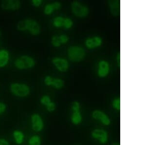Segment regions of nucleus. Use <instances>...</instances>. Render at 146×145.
<instances>
[{
    "label": "nucleus",
    "mask_w": 146,
    "mask_h": 145,
    "mask_svg": "<svg viewBox=\"0 0 146 145\" xmlns=\"http://www.w3.org/2000/svg\"><path fill=\"white\" fill-rule=\"evenodd\" d=\"M16 27L19 31H27L32 36H37L40 33V26L39 23L32 19L21 20L17 23Z\"/></svg>",
    "instance_id": "f257e3e1"
},
{
    "label": "nucleus",
    "mask_w": 146,
    "mask_h": 145,
    "mask_svg": "<svg viewBox=\"0 0 146 145\" xmlns=\"http://www.w3.org/2000/svg\"><path fill=\"white\" fill-rule=\"evenodd\" d=\"M9 89L12 95L19 98L27 97L31 92L29 86L26 84L22 83H12L10 85Z\"/></svg>",
    "instance_id": "f03ea898"
},
{
    "label": "nucleus",
    "mask_w": 146,
    "mask_h": 145,
    "mask_svg": "<svg viewBox=\"0 0 146 145\" xmlns=\"http://www.w3.org/2000/svg\"><path fill=\"white\" fill-rule=\"evenodd\" d=\"M35 60L29 55H23L15 60L14 65L19 70H23L31 69L35 67Z\"/></svg>",
    "instance_id": "7ed1b4c3"
},
{
    "label": "nucleus",
    "mask_w": 146,
    "mask_h": 145,
    "mask_svg": "<svg viewBox=\"0 0 146 145\" xmlns=\"http://www.w3.org/2000/svg\"><path fill=\"white\" fill-rule=\"evenodd\" d=\"M68 55L69 59L72 62H80L85 57V51L81 47L72 46L68 49Z\"/></svg>",
    "instance_id": "20e7f679"
},
{
    "label": "nucleus",
    "mask_w": 146,
    "mask_h": 145,
    "mask_svg": "<svg viewBox=\"0 0 146 145\" xmlns=\"http://www.w3.org/2000/svg\"><path fill=\"white\" fill-rule=\"evenodd\" d=\"M71 7L73 13L76 17L84 18L87 16L89 14L88 7L78 1L73 2Z\"/></svg>",
    "instance_id": "39448f33"
},
{
    "label": "nucleus",
    "mask_w": 146,
    "mask_h": 145,
    "mask_svg": "<svg viewBox=\"0 0 146 145\" xmlns=\"http://www.w3.org/2000/svg\"><path fill=\"white\" fill-rule=\"evenodd\" d=\"M30 123L32 130L38 132L43 130L44 122L41 116L38 114H32L30 117Z\"/></svg>",
    "instance_id": "423d86ee"
},
{
    "label": "nucleus",
    "mask_w": 146,
    "mask_h": 145,
    "mask_svg": "<svg viewBox=\"0 0 146 145\" xmlns=\"http://www.w3.org/2000/svg\"><path fill=\"white\" fill-rule=\"evenodd\" d=\"M1 7L3 10L16 11L21 7V2L18 0H6L1 3Z\"/></svg>",
    "instance_id": "0eeeda50"
},
{
    "label": "nucleus",
    "mask_w": 146,
    "mask_h": 145,
    "mask_svg": "<svg viewBox=\"0 0 146 145\" xmlns=\"http://www.w3.org/2000/svg\"><path fill=\"white\" fill-rule=\"evenodd\" d=\"M52 62L57 69L60 72L67 71L69 67L68 61L64 58L55 57L53 58Z\"/></svg>",
    "instance_id": "6e6552de"
},
{
    "label": "nucleus",
    "mask_w": 146,
    "mask_h": 145,
    "mask_svg": "<svg viewBox=\"0 0 146 145\" xmlns=\"http://www.w3.org/2000/svg\"><path fill=\"white\" fill-rule=\"evenodd\" d=\"M92 136L94 138L99 140L102 144H104L108 142V134L104 130L96 129L92 132Z\"/></svg>",
    "instance_id": "1a4fd4ad"
},
{
    "label": "nucleus",
    "mask_w": 146,
    "mask_h": 145,
    "mask_svg": "<svg viewBox=\"0 0 146 145\" xmlns=\"http://www.w3.org/2000/svg\"><path fill=\"white\" fill-rule=\"evenodd\" d=\"M93 118L100 121L105 126L109 125L111 123V120L108 116L102 111L96 110L94 111L92 114Z\"/></svg>",
    "instance_id": "9d476101"
},
{
    "label": "nucleus",
    "mask_w": 146,
    "mask_h": 145,
    "mask_svg": "<svg viewBox=\"0 0 146 145\" xmlns=\"http://www.w3.org/2000/svg\"><path fill=\"white\" fill-rule=\"evenodd\" d=\"M10 60V53L6 49H0V68L6 67Z\"/></svg>",
    "instance_id": "9b49d317"
},
{
    "label": "nucleus",
    "mask_w": 146,
    "mask_h": 145,
    "mask_svg": "<svg viewBox=\"0 0 146 145\" xmlns=\"http://www.w3.org/2000/svg\"><path fill=\"white\" fill-rule=\"evenodd\" d=\"M98 67V76L101 78L107 76L109 72V65L108 62L101 61L99 63Z\"/></svg>",
    "instance_id": "f8f14e48"
},
{
    "label": "nucleus",
    "mask_w": 146,
    "mask_h": 145,
    "mask_svg": "<svg viewBox=\"0 0 146 145\" xmlns=\"http://www.w3.org/2000/svg\"><path fill=\"white\" fill-rule=\"evenodd\" d=\"M12 137L15 144L18 145H22L25 140V134L23 131L15 130L12 132Z\"/></svg>",
    "instance_id": "ddd939ff"
},
{
    "label": "nucleus",
    "mask_w": 146,
    "mask_h": 145,
    "mask_svg": "<svg viewBox=\"0 0 146 145\" xmlns=\"http://www.w3.org/2000/svg\"><path fill=\"white\" fill-rule=\"evenodd\" d=\"M102 40L100 37H95L92 38L88 39L86 41L85 45L89 49L96 48L100 47L102 43Z\"/></svg>",
    "instance_id": "4468645a"
},
{
    "label": "nucleus",
    "mask_w": 146,
    "mask_h": 145,
    "mask_svg": "<svg viewBox=\"0 0 146 145\" xmlns=\"http://www.w3.org/2000/svg\"><path fill=\"white\" fill-rule=\"evenodd\" d=\"M110 10L114 16H117L120 14L119 1H109L108 2Z\"/></svg>",
    "instance_id": "2eb2a0df"
},
{
    "label": "nucleus",
    "mask_w": 146,
    "mask_h": 145,
    "mask_svg": "<svg viewBox=\"0 0 146 145\" xmlns=\"http://www.w3.org/2000/svg\"><path fill=\"white\" fill-rule=\"evenodd\" d=\"M64 86V82L63 80L60 78H53L52 80L51 85V86L54 88L60 90Z\"/></svg>",
    "instance_id": "dca6fc26"
},
{
    "label": "nucleus",
    "mask_w": 146,
    "mask_h": 145,
    "mask_svg": "<svg viewBox=\"0 0 146 145\" xmlns=\"http://www.w3.org/2000/svg\"><path fill=\"white\" fill-rule=\"evenodd\" d=\"M72 122L75 125L80 124L82 121V116L80 112H73L71 117Z\"/></svg>",
    "instance_id": "f3484780"
},
{
    "label": "nucleus",
    "mask_w": 146,
    "mask_h": 145,
    "mask_svg": "<svg viewBox=\"0 0 146 145\" xmlns=\"http://www.w3.org/2000/svg\"><path fill=\"white\" fill-rule=\"evenodd\" d=\"M41 138L38 135H32L28 140V145H41Z\"/></svg>",
    "instance_id": "a211bd4d"
},
{
    "label": "nucleus",
    "mask_w": 146,
    "mask_h": 145,
    "mask_svg": "<svg viewBox=\"0 0 146 145\" xmlns=\"http://www.w3.org/2000/svg\"><path fill=\"white\" fill-rule=\"evenodd\" d=\"M64 19L60 16L56 17L53 20V25L54 27H63Z\"/></svg>",
    "instance_id": "6ab92c4d"
},
{
    "label": "nucleus",
    "mask_w": 146,
    "mask_h": 145,
    "mask_svg": "<svg viewBox=\"0 0 146 145\" xmlns=\"http://www.w3.org/2000/svg\"><path fill=\"white\" fill-rule=\"evenodd\" d=\"M54 10L55 9L54 8L53 4L49 3L45 6V8L44 9V13L47 15H50L53 12Z\"/></svg>",
    "instance_id": "aec40b11"
},
{
    "label": "nucleus",
    "mask_w": 146,
    "mask_h": 145,
    "mask_svg": "<svg viewBox=\"0 0 146 145\" xmlns=\"http://www.w3.org/2000/svg\"><path fill=\"white\" fill-rule=\"evenodd\" d=\"M51 102V98L48 95H43L40 99V103L42 104V105L45 106H46L47 105L50 103V102Z\"/></svg>",
    "instance_id": "412c9836"
},
{
    "label": "nucleus",
    "mask_w": 146,
    "mask_h": 145,
    "mask_svg": "<svg viewBox=\"0 0 146 145\" xmlns=\"http://www.w3.org/2000/svg\"><path fill=\"white\" fill-rule=\"evenodd\" d=\"M51 43L54 47H60L62 45L60 42L59 37L58 36H53V37H52Z\"/></svg>",
    "instance_id": "4be33fe9"
},
{
    "label": "nucleus",
    "mask_w": 146,
    "mask_h": 145,
    "mask_svg": "<svg viewBox=\"0 0 146 145\" xmlns=\"http://www.w3.org/2000/svg\"><path fill=\"white\" fill-rule=\"evenodd\" d=\"M73 25V23L70 19L65 18L64 21L63 23V27H64L65 29H69L71 28Z\"/></svg>",
    "instance_id": "5701e85b"
},
{
    "label": "nucleus",
    "mask_w": 146,
    "mask_h": 145,
    "mask_svg": "<svg viewBox=\"0 0 146 145\" xmlns=\"http://www.w3.org/2000/svg\"><path fill=\"white\" fill-rule=\"evenodd\" d=\"M45 107H46V110L48 112H50L55 111L56 108V104H55V103H54L53 102H50V103L48 105H47Z\"/></svg>",
    "instance_id": "b1692460"
},
{
    "label": "nucleus",
    "mask_w": 146,
    "mask_h": 145,
    "mask_svg": "<svg viewBox=\"0 0 146 145\" xmlns=\"http://www.w3.org/2000/svg\"><path fill=\"white\" fill-rule=\"evenodd\" d=\"M7 110V105L4 102L0 101V116L5 114Z\"/></svg>",
    "instance_id": "393cba45"
},
{
    "label": "nucleus",
    "mask_w": 146,
    "mask_h": 145,
    "mask_svg": "<svg viewBox=\"0 0 146 145\" xmlns=\"http://www.w3.org/2000/svg\"><path fill=\"white\" fill-rule=\"evenodd\" d=\"M113 106L116 110H120V100L119 99H115L113 101Z\"/></svg>",
    "instance_id": "a878e982"
},
{
    "label": "nucleus",
    "mask_w": 146,
    "mask_h": 145,
    "mask_svg": "<svg viewBox=\"0 0 146 145\" xmlns=\"http://www.w3.org/2000/svg\"><path fill=\"white\" fill-rule=\"evenodd\" d=\"M58 37H59V39L61 44L66 43L69 41V37L67 35H61Z\"/></svg>",
    "instance_id": "bb28decb"
},
{
    "label": "nucleus",
    "mask_w": 146,
    "mask_h": 145,
    "mask_svg": "<svg viewBox=\"0 0 146 145\" xmlns=\"http://www.w3.org/2000/svg\"><path fill=\"white\" fill-rule=\"evenodd\" d=\"M72 108L73 110V112H80V104L78 102H73L72 105Z\"/></svg>",
    "instance_id": "cd10ccee"
},
{
    "label": "nucleus",
    "mask_w": 146,
    "mask_h": 145,
    "mask_svg": "<svg viewBox=\"0 0 146 145\" xmlns=\"http://www.w3.org/2000/svg\"><path fill=\"white\" fill-rule=\"evenodd\" d=\"M52 79L53 77H51L50 76H46L44 79V82L45 85L47 86H51Z\"/></svg>",
    "instance_id": "c85d7f7f"
},
{
    "label": "nucleus",
    "mask_w": 146,
    "mask_h": 145,
    "mask_svg": "<svg viewBox=\"0 0 146 145\" xmlns=\"http://www.w3.org/2000/svg\"><path fill=\"white\" fill-rule=\"evenodd\" d=\"M31 3L34 7H38L42 5V1L41 0H32Z\"/></svg>",
    "instance_id": "c756f323"
},
{
    "label": "nucleus",
    "mask_w": 146,
    "mask_h": 145,
    "mask_svg": "<svg viewBox=\"0 0 146 145\" xmlns=\"http://www.w3.org/2000/svg\"><path fill=\"white\" fill-rule=\"evenodd\" d=\"M0 145H10V143L6 139L0 138Z\"/></svg>",
    "instance_id": "7c9ffc66"
},
{
    "label": "nucleus",
    "mask_w": 146,
    "mask_h": 145,
    "mask_svg": "<svg viewBox=\"0 0 146 145\" xmlns=\"http://www.w3.org/2000/svg\"><path fill=\"white\" fill-rule=\"evenodd\" d=\"M52 4L55 10H58L61 7V3H60V2H55L52 3Z\"/></svg>",
    "instance_id": "2f4dec72"
},
{
    "label": "nucleus",
    "mask_w": 146,
    "mask_h": 145,
    "mask_svg": "<svg viewBox=\"0 0 146 145\" xmlns=\"http://www.w3.org/2000/svg\"><path fill=\"white\" fill-rule=\"evenodd\" d=\"M120 53L118 54L117 55V63L119 64V66H120Z\"/></svg>",
    "instance_id": "473e14b6"
},
{
    "label": "nucleus",
    "mask_w": 146,
    "mask_h": 145,
    "mask_svg": "<svg viewBox=\"0 0 146 145\" xmlns=\"http://www.w3.org/2000/svg\"><path fill=\"white\" fill-rule=\"evenodd\" d=\"M111 145H120V144L118 143H115L112 144Z\"/></svg>",
    "instance_id": "72a5a7b5"
},
{
    "label": "nucleus",
    "mask_w": 146,
    "mask_h": 145,
    "mask_svg": "<svg viewBox=\"0 0 146 145\" xmlns=\"http://www.w3.org/2000/svg\"><path fill=\"white\" fill-rule=\"evenodd\" d=\"M2 36V32L0 30V38Z\"/></svg>",
    "instance_id": "f704fd0d"
}]
</instances>
